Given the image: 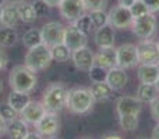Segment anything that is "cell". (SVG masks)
I'll return each mask as SVG.
<instances>
[{
  "label": "cell",
  "instance_id": "cell-1",
  "mask_svg": "<svg viewBox=\"0 0 159 139\" xmlns=\"http://www.w3.org/2000/svg\"><path fill=\"white\" fill-rule=\"evenodd\" d=\"M8 85H10L11 90L22 93H31L38 85V78H36V72L31 71L28 67L16 66L10 70L8 74Z\"/></svg>",
  "mask_w": 159,
  "mask_h": 139
},
{
  "label": "cell",
  "instance_id": "cell-2",
  "mask_svg": "<svg viewBox=\"0 0 159 139\" xmlns=\"http://www.w3.org/2000/svg\"><path fill=\"white\" fill-rule=\"evenodd\" d=\"M67 96H69V88L63 82H52L43 90L42 103L46 111L60 113L63 109H66Z\"/></svg>",
  "mask_w": 159,
  "mask_h": 139
},
{
  "label": "cell",
  "instance_id": "cell-3",
  "mask_svg": "<svg viewBox=\"0 0 159 139\" xmlns=\"http://www.w3.org/2000/svg\"><path fill=\"white\" fill-rule=\"evenodd\" d=\"M93 100L88 88H73L69 89V96H67V104L66 109H69L73 114H87L93 109Z\"/></svg>",
  "mask_w": 159,
  "mask_h": 139
},
{
  "label": "cell",
  "instance_id": "cell-4",
  "mask_svg": "<svg viewBox=\"0 0 159 139\" xmlns=\"http://www.w3.org/2000/svg\"><path fill=\"white\" fill-rule=\"evenodd\" d=\"M52 59V50L48 45L39 43L36 46L28 49L27 54L24 57V66L28 67L34 72H41L50 67Z\"/></svg>",
  "mask_w": 159,
  "mask_h": 139
},
{
  "label": "cell",
  "instance_id": "cell-5",
  "mask_svg": "<svg viewBox=\"0 0 159 139\" xmlns=\"http://www.w3.org/2000/svg\"><path fill=\"white\" fill-rule=\"evenodd\" d=\"M130 29L140 41H143V39H152L155 38V35L158 32V20L155 17V14L149 13L147 15L133 20L131 25H130Z\"/></svg>",
  "mask_w": 159,
  "mask_h": 139
},
{
  "label": "cell",
  "instance_id": "cell-6",
  "mask_svg": "<svg viewBox=\"0 0 159 139\" xmlns=\"http://www.w3.org/2000/svg\"><path fill=\"white\" fill-rule=\"evenodd\" d=\"M64 29L66 25H63L60 21H49L41 28L42 43L48 45L49 47L57 46L63 43L64 39Z\"/></svg>",
  "mask_w": 159,
  "mask_h": 139
},
{
  "label": "cell",
  "instance_id": "cell-7",
  "mask_svg": "<svg viewBox=\"0 0 159 139\" xmlns=\"http://www.w3.org/2000/svg\"><path fill=\"white\" fill-rule=\"evenodd\" d=\"M116 54H117V67H121L124 70L135 68L140 64L137 45L133 43L120 45V46L116 47Z\"/></svg>",
  "mask_w": 159,
  "mask_h": 139
},
{
  "label": "cell",
  "instance_id": "cell-8",
  "mask_svg": "<svg viewBox=\"0 0 159 139\" xmlns=\"http://www.w3.org/2000/svg\"><path fill=\"white\" fill-rule=\"evenodd\" d=\"M59 113L46 111L45 115L38 121L35 125V131L41 134L43 138L55 137L60 131V120H59Z\"/></svg>",
  "mask_w": 159,
  "mask_h": 139
},
{
  "label": "cell",
  "instance_id": "cell-9",
  "mask_svg": "<svg viewBox=\"0 0 159 139\" xmlns=\"http://www.w3.org/2000/svg\"><path fill=\"white\" fill-rule=\"evenodd\" d=\"M138 59L143 64H159V47L154 39H143L137 43Z\"/></svg>",
  "mask_w": 159,
  "mask_h": 139
},
{
  "label": "cell",
  "instance_id": "cell-10",
  "mask_svg": "<svg viewBox=\"0 0 159 139\" xmlns=\"http://www.w3.org/2000/svg\"><path fill=\"white\" fill-rule=\"evenodd\" d=\"M107 15H109V25L112 28H116V29H126V28H130L133 20H134L131 15L130 8L119 6V4L110 8Z\"/></svg>",
  "mask_w": 159,
  "mask_h": 139
},
{
  "label": "cell",
  "instance_id": "cell-11",
  "mask_svg": "<svg viewBox=\"0 0 159 139\" xmlns=\"http://www.w3.org/2000/svg\"><path fill=\"white\" fill-rule=\"evenodd\" d=\"M85 7L82 0H63L59 6V13L69 24L74 22L85 14Z\"/></svg>",
  "mask_w": 159,
  "mask_h": 139
},
{
  "label": "cell",
  "instance_id": "cell-12",
  "mask_svg": "<svg viewBox=\"0 0 159 139\" xmlns=\"http://www.w3.org/2000/svg\"><path fill=\"white\" fill-rule=\"evenodd\" d=\"M63 43L69 47L70 52H74V50L80 49V47H84L88 45V35H85L84 32L75 28L73 24L66 25V29H64V39Z\"/></svg>",
  "mask_w": 159,
  "mask_h": 139
},
{
  "label": "cell",
  "instance_id": "cell-13",
  "mask_svg": "<svg viewBox=\"0 0 159 139\" xmlns=\"http://www.w3.org/2000/svg\"><path fill=\"white\" fill-rule=\"evenodd\" d=\"M71 61L75 68L80 71H89L92 66H95V54L88 46L80 47L71 52Z\"/></svg>",
  "mask_w": 159,
  "mask_h": 139
},
{
  "label": "cell",
  "instance_id": "cell-14",
  "mask_svg": "<svg viewBox=\"0 0 159 139\" xmlns=\"http://www.w3.org/2000/svg\"><path fill=\"white\" fill-rule=\"evenodd\" d=\"M45 113H46V109H45V106H43L42 102L31 100L30 103L27 104V107L20 113V118L24 120L27 124L36 125L38 121L45 115Z\"/></svg>",
  "mask_w": 159,
  "mask_h": 139
},
{
  "label": "cell",
  "instance_id": "cell-15",
  "mask_svg": "<svg viewBox=\"0 0 159 139\" xmlns=\"http://www.w3.org/2000/svg\"><path fill=\"white\" fill-rule=\"evenodd\" d=\"M116 111L117 115L124 114H137L143 111V103L138 100L137 96H121L116 102Z\"/></svg>",
  "mask_w": 159,
  "mask_h": 139
},
{
  "label": "cell",
  "instance_id": "cell-16",
  "mask_svg": "<svg viewBox=\"0 0 159 139\" xmlns=\"http://www.w3.org/2000/svg\"><path fill=\"white\" fill-rule=\"evenodd\" d=\"M106 84L112 88L113 92L124 89L126 85L129 84V75H127L126 70L117 66L109 68L106 74Z\"/></svg>",
  "mask_w": 159,
  "mask_h": 139
},
{
  "label": "cell",
  "instance_id": "cell-17",
  "mask_svg": "<svg viewBox=\"0 0 159 139\" xmlns=\"http://www.w3.org/2000/svg\"><path fill=\"white\" fill-rule=\"evenodd\" d=\"M115 28H112L109 24L101 27L95 31L93 35V41L95 45L99 49H109V47H115Z\"/></svg>",
  "mask_w": 159,
  "mask_h": 139
},
{
  "label": "cell",
  "instance_id": "cell-18",
  "mask_svg": "<svg viewBox=\"0 0 159 139\" xmlns=\"http://www.w3.org/2000/svg\"><path fill=\"white\" fill-rule=\"evenodd\" d=\"M159 76V64H143L137 66V78L141 84H155Z\"/></svg>",
  "mask_w": 159,
  "mask_h": 139
},
{
  "label": "cell",
  "instance_id": "cell-19",
  "mask_svg": "<svg viewBox=\"0 0 159 139\" xmlns=\"http://www.w3.org/2000/svg\"><path fill=\"white\" fill-rule=\"evenodd\" d=\"M95 64L105 70H109L112 67L117 66V54H116V47L109 49H99V52L95 54Z\"/></svg>",
  "mask_w": 159,
  "mask_h": 139
},
{
  "label": "cell",
  "instance_id": "cell-20",
  "mask_svg": "<svg viewBox=\"0 0 159 139\" xmlns=\"http://www.w3.org/2000/svg\"><path fill=\"white\" fill-rule=\"evenodd\" d=\"M20 22H21V20H20L18 7H17V4H13V3H7V4L3 6L0 25H3V27L16 28L17 25L20 24Z\"/></svg>",
  "mask_w": 159,
  "mask_h": 139
},
{
  "label": "cell",
  "instance_id": "cell-21",
  "mask_svg": "<svg viewBox=\"0 0 159 139\" xmlns=\"http://www.w3.org/2000/svg\"><path fill=\"white\" fill-rule=\"evenodd\" d=\"M135 96L141 103H148L151 104L152 102L159 96V92L155 86V84H140L135 90Z\"/></svg>",
  "mask_w": 159,
  "mask_h": 139
},
{
  "label": "cell",
  "instance_id": "cell-22",
  "mask_svg": "<svg viewBox=\"0 0 159 139\" xmlns=\"http://www.w3.org/2000/svg\"><path fill=\"white\" fill-rule=\"evenodd\" d=\"M88 89H89L91 95H92V98L95 102H105V100L112 98V95H113V89L106 84V81L92 82Z\"/></svg>",
  "mask_w": 159,
  "mask_h": 139
},
{
  "label": "cell",
  "instance_id": "cell-23",
  "mask_svg": "<svg viewBox=\"0 0 159 139\" xmlns=\"http://www.w3.org/2000/svg\"><path fill=\"white\" fill-rule=\"evenodd\" d=\"M28 124L21 118H16L11 123H7V134L10 139H24L28 135Z\"/></svg>",
  "mask_w": 159,
  "mask_h": 139
},
{
  "label": "cell",
  "instance_id": "cell-24",
  "mask_svg": "<svg viewBox=\"0 0 159 139\" xmlns=\"http://www.w3.org/2000/svg\"><path fill=\"white\" fill-rule=\"evenodd\" d=\"M31 102L30 93H22V92H16V90H11V93L7 98V103L16 110L17 113H21L22 110L27 107V104Z\"/></svg>",
  "mask_w": 159,
  "mask_h": 139
},
{
  "label": "cell",
  "instance_id": "cell-25",
  "mask_svg": "<svg viewBox=\"0 0 159 139\" xmlns=\"http://www.w3.org/2000/svg\"><path fill=\"white\" fill-rule=\"evenodd\" d=\"M17 7H18V14H20L21 22H24V24H34V22L36 21L38 15H36V13H35V8H34L32 3L25 0V2L18 3Z\"/></svg>",
  "mask_w": 159,
  "mask_h": 139
},
{
  "label": "cell",
  "instance_id": "cell-26",
  "mask_svg": "<svg viewBox=\"0 0 159 139\" xmlns=\"http://www.w3.org/2000/svg\"><path fill=\"white\" fill-rule=\"evenodd\" d=\"M18 42V32L16 28L0 25V47H13Z\"/></svg>",
  "mask_w": 159,
  "mask_h": 139
},
{
  "label": "cell",
  "instance_id": "cell-27",
  "mask_svg": "<svg viewBox=\"0 0 159 139\" xmlns=\"http://www.w3.org/2000/svg\"><path fill=\"white\" fill-rule=\"evenodd\" d=\"M21 42L27 49H31V47L42 43L41 29H38V28H30L27 32H24V35H22V38H21Z\"/></svg>",
  "mask_w": 159,
  "mask_h": 139
},
{
  "label": "cell",
  "instance_id": "cell-28",
  "mask_svg": "<svg viewBox=\"0 0 159 139\" xmlns=\"http://www.w3.org/2000/svg\"><path fill=\"white\" fill-rule=\"evenodd\" d=\"M138 115L137 114H124L119 115V125L123 131L133 132L138 128Z\"/></svg>",
  "mask_w": 159,
  "mask_h": 139
},
{
  "label": "cell",
  "instance_id": "cell-29",
  "mask_svg": "<svg viewBox=\"0 0 159 139\" xmlns=\"http://www.w3.org/2000/svg\"><path fill=\"white\" fill-rule=\"evenodd\" d=\"M52 50V59L53 61H57V63H66L71 59V52L69 50V47L64 43L57 45V46L50 47Z\"/></svg>",
  "mask_w": 159,
  "mask_h": 139
},
{
  "label": "cell",
  "instance_id": "cell-30",
  "mask_svg": "<svg viewBox=\"0 0 159 139\" xmlns=\"http://www.w3.org/2000/svg\"><path fill=\"white\" fill-rule=\"evenodd\" d=\"M75 28H78L81 32H84L85 35H89L91 31L93 29V25H92V21H91V17L89 14H84L82 17H80L78 20H75L74 22H71Z\"/></svg>",
  "mask_w": 159,
  "mask_h": 139
},
{
  "label": "cell",
  "instance_id": "cell-31",
  "mask_svg": "<svg viewBox=\"0 0 159 139\" xmlns=\"http://www.w3.org/2000/svg\"><path fill=\"white\" fill-rule=\"evenodd\" d=\"M89 17H91V21H92V25L95 29L109 24V15H107L106 11H91Z\"/></svg>",
  "mask_w": 159,
  "mask_h": 139
},
{
  "label": "cell",
  "instance_id": "cell-32",
  "mask_svg": "<svg viewBox=\"0 0 159 139\" xmlns=\"http://www.w3.org/2000/svg\"><path fill=\"white\" fill-rule=\"evenodd\" d=\"M87 11H106L109 0H82Z\"/></svg>",
  "mask_w": 159,
  "mask_h": 139
},
{
  "label": "cell",
  "instance_id": "cell-33",
  "mask_svg": "<svg viewBox=\"0 0 159 139\" xmlns=\"http://www.w3.org/2000/svg\"><path fill=\"white\" fill-rule=\"evenodd\" d=\"M106 74H107V70L102 68L99 66H92L88 71V75H89V79L91 82H103L106 81Z\"/></svg>",
  "mask_w": 159,
  "mask_h": 139
},
{
  "label": "cell",
  "instance_id": "cell-34",
  "mask_svg": "<svg viewBox=\"0 0 159 139\" xmlns=\"http://www.w3.org/2000/svg\"><path fill=\"white\" fill-rule=\"evenodd\" d=\"M0 115L6 120V123H11L13 120H16V118L20 117V114L8 103H2L0 104Z\"/></svg>",
  "mask_w": 159,
  "mask_h": 139
},
{
  "label": "cell",
  "instance_id": "cell-35",
  "mask_svg": "<svg viewBox=\"0 0 159 139\" xmlns=\"http://www.w3.org/2000/svg\"><path fill=\"white\" fill-rule=\"evenodd\" d=\"M130 11H131L133 18H138V17H143V15L149 14L148 7L145 6V3H144L143 0H135L134 4L130 7Z\"/></svg>",
  "mask_w": 159,
  "mask_h": 139
},
{
  "label": "cell",
  "instance_id": "cell-36",
  "mask_svg": "<svg viewBox=\"0 0 159 139\" xmlns=\"http://www.w3.org/2000/svg\"><path fill=\"white\" fill-rule=\"evenodd\" d=\"M32 6H34V8H35V13L38 17L45 15V14L48 13V8H49V6H48L43 0H34Z\"/></svg>",
  "mask_w": 159,
  "mask_h": 139
},
{
  "label": "cell",
  "instance_id": "cell-37",
  "mask_svg": "<svg viewBox=\"0 0 159 139\" xmlns=\"http://www.w3.org/2000/svg\"><path fill=\"white\" fill-rule=\"evenodd\" d=\"M145 6L148 7L149 13L152 14H159V0H143Z\"/></svg>",
  "mask_w": 159,
  "mask_h": 139
},
{
  "label": "cell",
  "instance_id": "cell-38",
  "mask_svg": "<svg viewBox=\"0 0 159 139\" xmlns=\"http://www.w3.org/2000/svg\"><path fill=\"white\" fill-rule=\"evenodd\" d=\"M151 115L157 123H159V96L151 103Z\"/></svg>",
  "mask_w": 159,
  "mask_h": 139
},
{
  "label": "cell",
  "instance_id": "cell-39",
  "mask_svg": "<svg viewBox=\"0 0 159 139\" xmlns=\"http://www.w3.org/2000/svg\"><path fill=\"white\" fill-rule=\"evenodd\" d=\"M7 66H8V56H7V53L0 47V71L6 70Z\"/></svg>",
  "mask_w": 159,
  "mask_h": 139
},
{
  "label": "cell",
  "instance_id": "cell-40",
  "mask_svg": "<svg viewBox=\"0 0 159 139\" xmlns=\"http://www.w3.org/2000/svg\"><path fill=\"white\" fill-rule=\"evenodd\" d=\"M7 134V123H6V120L0 115V137H3V135Z\"/></svg>",
  "mask_w": 159,
  "mask_h": 139
},
{
  "label": "cell",
  "instance_id": "cell-41",
  "mask_svg": "<svg viewBox=\"0 0 159 139\" xmlns=\"http://www.w3.org/2000/svg\"><path fill=\"white\" fill-rule=\"evenodd\" d=\"M135 0H117V4L119 6H123V7H127L130 8L133 4H134Z\"/></svg>",
  "mask_w": 159,
  "mask_h": 139
},
{
  "label": "cell",
  "instance_id": "cell-42",
  "mask_svg": "<svg viewBox=\"0 0 159 139\" xmlns=\"http://www.w3.org/2000/svg\"><path fill=\"white\" fill-rule=\"evenodd\" d=\"M24 139H45L43 137H42L41 134H38V132H28V135L25 137Z\"/></svg>",
  "mask_w": 159,
  "mask_h": 139
},
{
  "label": "cell",
  "instance_id": "cell-43",
  "mask_svg": "<svg viewBox=\"0 0 159 139\" xmlns=\"http://www.w3.org/2000/svg\"><path fill=\"white\" fill-rule=\"evenodd\" d=\"M45 3H46L49 7H59L60 6V3L63 2V0H43Z\"/></svg>",
  "mask_w": 159,
  "mask_h": 139
},
{
  "label": "cell",
  "instance_id": "cell-44",
  "mask_svg": "<svg viewBox=\"0 0 159 139\" xmlns=\"http://www.w3.org/2000/svg\"><path fill=\"white\" fill-rule=\"evenodd\" d=\"M101 139H124V138L117 134H107V135H103Z\"/></svg>",
  "mask_w": 159,
  "mask_h": 139
},
{
  "label": "cell",
  "instance_id": "cell-45",
  "mask_svg": "<svg viewBox=\"0 0 159 139\" xmlns=\"http://www.w3.org/2000/svg\"><path fill=\"white\" fill-rule=\"evenodd\" d=\"M151 139H159V123H157V125H155L154 131H152Z\"/></svg>",
  "mask_w": 159,
  "mask_h": 139
},
{
  "label": "cell",
  "instance_id": "cell-46",
  "mask_svg": "<svg viewBox=\"0 0 159 139\" xmlns=\"http://www.w3.org/2000/svg\"><path fill=\"white\" fill-rule=\"evenodd\" d=\"M7 3H13V4H18V3L21 2H25V0H6Z\"/></svg>",
  "mask_w": 159,
  "mask_h": 139
},
{
  "label": "cell",
  "instance_id": "cell-47",
  "mask_svg": "<svg viewBox=\"0 0 159 139\" xmlns=\"http://www.w3.org/2000/svg\"><path fill=\"white\" fill-rule=\"evenodd\" d=\"M3 89H4V86H3V81L0 79V93L3 92Z\"/></svg>",
  "mask_w": 159,
  "mask_h": 139
},
{
  "label": "cell",
  "instance_id": "cell-48",
  "mask_svg": "<svg viewBox=\"0 0 159 139\" xmlns=\"http://www.w3.org/2000/svg\"><path fill=\"white\" fill-rule=\"evenodd\" d=\"M45 139H61V138H59L57 135H55V137H48V138H45Z\"/></svg>",
  "mask_w": 159,
  "mask_h": 139
},
{
  "label": "cell",
  "instance_id": "cell-49",
  "mask_svg": "<svg viewBox=\"0 0 159 139\" xmlns=\"http://www.w3.org/2000/svg\"><path fill=\"white\" fill-rule=\"evenodd\" d=\"M155 86H157V89H158V92H159V76H158L157 82H155Z\"/></svg>",
  "mask_w": 159,
  "mask_h": 139
},
{
  "label": "cell",
  "instance_id": "cell-50",
  "mask_svg": "<svg viewBox=\"0 0 159 139\" xmlns=\"http://www.w3.org/2000/svg\"><path fill=\"white\" fill-rule=\"evenodd\" d=\"M4 3H7L6 0H0V6H4Z\"/></svg>",
  "mask_w": 159,
  "mask_h": 139
},
{
  "label": "cell",
  "instance_id": "cell-51",
  "mask_svg": "<svg viewBox=\"0 0 159 139\" xmlns=\"http://www.w3.org/2000/svg\"><path fill=\"white\" fill-rule=\"evenodd\" d=\"M2 10H3V6H0V20H2Z\"/></svg>",
  "mask_w": 159,
  "mask_h": 139
},
{
  "label": "cell",
  "instance_id": "cell-52",
  "mask_svg": "<svg viewBox=\"0 0 159 139\" xmlns=\"http://www.w3.org/2000/svg\"><path fill=\"white\" fill-rule=\"evenodd\" d=\"M137 139H148V138H144V137H140V138H137Z\"/></svg>",
  "mask_w": 159,
  "mask_h": 139
},
{
  "label": "cell",
  "instance_id": "cell-53",
  "mask_svg": "<svg viewBox=\"0 0 159 139\" xmlns=\"http://www.w3.org/2000/svg\"><path fill=\"white\" fill-rule=\"evenodd\" d=\"M157 43H158V47H159V39H158V42H157Z\"/></svg>",
  "mask_w": 159,
  "mask_h": 139
},
{
  "label": "cell",
  "instance_id": "cell-54",
  "mask_svg": "<svg viewBox=\"0 0 159 139\" xmlns=\"http://www.w3.org/2000/svg\"><path fill=\"white\" fill-rule=\"evenodd\" d=\"M85 139H88V138H85Z\"/></svg>",
  "mask_w": 159,
  "mask_h": 139
}]
</instances>
